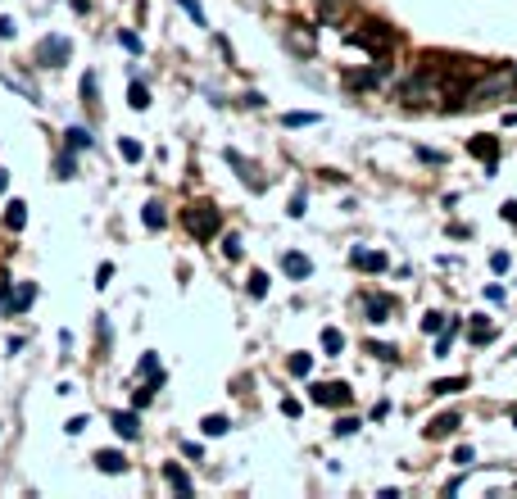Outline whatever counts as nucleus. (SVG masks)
I'll return each instance as SVG.
<instances>
[{
    "label": "nucleus",
    "mask_w": 517,
    "mask_h": 499,
    "mask_svg": "<svg viewBox=\"0 0 517 499\" xmlns=\"http://www.w3.org/2000/svg\"><path fill=\"white\" fill-rule=\"evenodd\" d=\"M291 372H295V377H309V372H313V358H309V354H291Z\"/></svg>",
    "instance_id": "nucleus-28"
},
{
    "label": "nucleus",
    "mask_w": 517,
    "mask_h": 499,
    "mask_svg": "<svg viewBox=\"0 0 517 499\" xmlns=\"http://www.w3.org/2000/svg\"><path fill=\"white\" fill-rule=\"evenodd\" d=\"M109 277H114V263H100V272H96V286H109Z\"/></svg>",
    "instance_id": "nucleus-39"
},
{
    "label": "nucleus",
    "mask_w": 517,
    "mask_h": 499,
    "mask_svg": "<svg viewBox=\"0 0 517 499\" xmlns=\"http://www.w3.org/2000/svg\"><path fill=\"white\" fill-rule=\"evenodd\" d=\"M23 223H28V205H23V200H10V205H5V227L23 232Z\"/></svg>",
    "instance_id": "nucleus-12"
},
{
    "label": "nucleus",
    "mask_w": 517,
    "mask_h": 499,
    "mask_svg": "<svg viewBox=\"0 0 517 499\" xmlns=\"http://www.w3.org/2000/svg\"><path fill=\"white\" fill-rule=\"evenodd\" d=\"M163 477H168V486H177L182 495H191V477H186V472H182L177 463H168V467H163Z\"/></svg>",
    "instance_id": "nucleus-16"
},
{
    "label": "nucleus",
    "mask_w": 517,
    "mask_h": 499,
    "mask_svg": "<svg viewBox=\"0 0 517 499\" xmlns=\"http://www.w3.org/2000/svg\"><path fill=\"white\" fill-rule=\"evenodd\" d=\"M318 114H286V128H313Z\"/></svg>",
    "instance_id": "nucleus-31"
},
{
    "label": "nucleus",
    "mask_w": 517,
    "mask_h": 499,
    "mask_svg": "<svg viewBox=\"0 0 517 499\" xmlns=\"http://www.w3.org/2000/svg\"><path fill=\"white\" fill-rule=\"evenodd\" d=\"M5 191H10V173H5V168H0V196H5Z\"/></svg>",
    "instance_id": "nucleus-47"
},
{
    "label": "nucleus",
    "mask_w": 517,
    "mask_h": 499,
    "mask_svg": "<svg viewBox=\"0 0 517 499\" xmlns=\"http://www.w3.org/2000/svg\"><path fill=\"white\" fill-rule=\"evenodd\" d=\"M68 54H73V45H68V37H41L37 41V64L41 68H59V64H68Z\"/></svg>",
    "instance_id": "nucleus-4"
},
{
    "label": "nucleus",
    "mask_w": 517,
    "mask_h": 499,
    "mask_svg": "<svg viewBox=\"0 0 517 499\" xmlns=\"http://www.w3.org/2000/svg\"><path fill=\"white\" fill-rule=\"evenodd\" d=\"M119 154H123L128 163H141V154H145V150H141V145L132 141V136H123V141H119Z\"/></svg>",
    "instance_id": "nucleus-23"
},
{
    "label": "nucleus",
    "mask_w": 517,
    "mask_h": 499,
    "mask_svg": "<svg viewBox=\"0 0 517 499\" xmlns=\"http://www.w3.org/2000/svg\"><path fill=\"white\" fill-rule=\"evenodd\" d=\"M177 5H182V10H186V14H191V19H195V23H205V10H200V5H195V0H177Z\"/></svg>",
    "instance_id": "nucleus-38"
},
{
    "label": "nucleus",
    "mask_w": 517,
    "mask_h": 499,
    "mask_svg": "<svg viewBox=\"0 0 517 499\" xmlns=\"http://www.w3.org/2000/svg\"><path fill=\"white\" fill-rule=\"evenodd\" d=\"M141 218H145V227H150V232H163V227H168L163 205H145V209H141Z\"/></svg>",
    "instance_id": "nucleus-13"
},
{
    "label": "nucleus",
    "mask_w": 517,
    "mask_h": 499,
    "mask_svg": "<svg viewBox=\"0 0 517 499\" xmlns=\"http://www.w3.org/2000/svg\"><path fill=\"white\" fill-rule=\"evenodd\" d=\"M200 431H205V436H227V431H232V422H227L223 413H209L205 422H200Z\"/></svg>",
    "instance_id": "nucleus-15"
},
{
    "label": "nucleus",
    "mask_w": 517,
    "mask_h": 499,
    "mask_svg": "<svg viewBox=\"0 0 517 499\" xmlns=\"http://www.w3.org/2000/svg\"><path fill=\"white\" fill-rule=\"evenodd\" d=\"M349 41L363 45V50H372V54H386L390 50V32L381 28V23H367L363 32H349Z\"/></svg>",
    "instance_id": "nucleus-6"
},
{
    "label": "nucleus",
    "mask_w": 517,
    "mask_h": 499,
    "mask_svg": "<svg viewBox=\"0 0 517 499\" xmlns=\"http://www.w3.org/2000/svg\"><path fill=\"white\" fill-rule=\"evenodd\" d=\"M349 263H354V268H363V272H381V268H386V254H377V250H354V254H349Z\"/></svg>",
    "instance_id": "nucleus-9"
},
{
    "label": "nucleus",
    "mask_w": 517,
    "mask_h": 499,
    "mask_svg": "<svg viewBox=\"0 0 517 499\" xmlns=\"http://www.w3.org/2000/svg\"><path fill=\"white\" fill-rule=\"evenodd\" d=\"M304 205H309V200H304V191H295V196H291V209H286V214H291V218H304Z\"/></svg>",
    "instance_id": "nucleus-36"
},
{
    "label": "nucleus",
    "mask_w": 517,
    "mask_h": 499,
    "mask_svg": "<svg viewBox=\"0 0 517 499\" xmlns=\"http://www.w3.org/2000/svg\"><path fill=\"white\" fill-rule=\"evenodd\" d=\"M454 336H458V323H449V332H440V340H436V354H449Z\"/></svg>",
    "instance_id": "nucleus-30"
},
{
    "label": "nucleus",
    "mask_w": 517,
    "mask_h": 499,
    "mask_svg": "<svg viewBox=\"0 0 517 499\" xmlns=\"http://www.w3.org/2000/svg\"><path fill=\"white\" fill-rule=\"evenodd\" d=\"M517 87V73H508V68H499V73L481 77L476 87H467V100L463 105H485V100H508Z\"/></svg>",
    "instance_id": "nucleus-1"
},
{
    "label": "nucleus",
    "mask_w": 517,
    "mask_h": 499,
    "mask_svg": "<svg viewBox=\"0 0 517 499\" xmlns=\"http://www.w3.org/2000/svg\"><path fill=\"white\" fill-rule=\"evenodd\" d=\"M418 159H422V163H445V154H436V150H418Z\"/></svg>",
    "instance_id": "nucleus-45"
},
{
    "label": "nucleus",
    "mask_w": 517,
    "mask_h": 499,
    "mask_svg": "<svg viewBox=\"0 0 517 499\" xmlns=\"http://www.w3.org/2000/svg\"><path fill=\"white\" fill-rule=\"evenodd\" d=\"M358 431V418H341V422H336V436H354Z\"/></svg>",
    "instance_id": "nucleus-37"
},
{
    "label": "nucleus",
    "mask_w": 517,
    "mask_h": 499,
    "mask_svg": "<svg viewBox=\"0 0 517 499\" xmlns=\"http://www.w3.org/2000/svg\"><path fill=\"white\" fill-rule=\"evenodd\" d=\"M349 400H354V395H349V386H345V381H318V386H313V404H327V409H345Z\"/></svg>",
    "instance_id": "nucleus-5"
},
{
    "label": "nucleus",
    "mask_w": 517,
    "mask_h": 499,
    "mask_svg": "<svg viewBox=\"0 0 517 499\" xmlns=\"http://www.w3.org/2000/svg\"><path fill=\"white\" fill-rule=\"evenodd\" d=\"M367 349H372V354H377V358H386V363H390V358H395V349H390V345H377V340H372V345H367Z\"/></svg>",
    "instance_id": "nucleus-40"
},
{
    "label": "nucleus",
    "mask_w": 517,
    "mask_h": 499,
    "mask_svg": "<svg viewBox=\"0 0 517 499\" xmlns=\"http://www.w3.org/2000/svg\"><path fill=\"white\" fill-rule=\"evenodd\" d=\"M454 427H458V418H454V413H440V418L427 427V436H431V440H440V436H449Z\"/></svg>",
    "instance_id": "nucleus-14"
},
{
    "label": "nucleus",
    "mask_w": 517,
    "mask_h": 499,
    "mask_svg": "<svg viewBox=\"0 0 517 499\" xmlns=\"http://www.w3.org/2000/svg\"><path fill=\"white\" fill-rule=\"evenodd\" d=\"M504 218H508V223H517V205H513V200L504 205Z\"/></svg>",
    "instance_id": "nucleus-46"
},
{
    "label": "nucleus",
    "mask_w": 517,
    "mask_h": 499,
    "mask_svg": "<svg viewBox=\"0 0 517 499\" xmlns=\"http://www.w3.org/2000/svg\"><path fill=\"white\" fill-rule=\"evenodd\" d=\"M467 150H472L476 159H485V163L499 159V141H495V136H472V141H467Z\"/></svg>",
    "instance_id": "nucleus-11"
},
{
    "label": "nucleus",
    "mask_w": 517,
    "mask_h": 499,
    "mask_svg": "<svg viewBox=\"0 0 517 499\" xmlns=\"http://www.w3.org/2000/svg\"><path fill=\"white\" fill-rule=\"evenodd\" d=\"M223 254H227V259H241V236H236V232H227V236H223Z\"/></svg>",
    "instance_id": "nucleus-29"
},
{
    "label": "nucleus",
    "mask_w": 517,
    "mask_h": 499,
    "mask_svg": "<svg viewBox=\"0 0 517 499\" xmlns=\"http://www.w3.org/2000/svg\"><path fill=\"white\" fill-rule=\"evenodd\" d=\"M281 268H286V277H295V282H304V277H309V272H313V263L304 259V254H295V250H291V254H281Z\"/></svg>",
    "instance_id": "nucleus-10"
},
{
    "label": "nucleus",
    "mask_w": 517,
    "mask_h": 499,
    "mask_svg": "<svg viewBox=\"0 0 517 499\" xmlns=\"http://www.w3.org/2000/svg\"><path fill=\"white\" fill-rule=\"evenodd\" d=\"M32 300H37V286H32V282H23L19 291H14V314H19V309H28Z\"/></svg>",
    "instance_id": "nucleus-19"
},
{
    "label": "nucleus",
    "mask_w": 517,
    "mask_h": 499,
    "mask_svg": "<svg viewBox=\"0 0 517 499\" xmlns=\"http://www.w3.org/2000/svg\"><path fill=\"white\" fill-rule=\"evenodd\" d=\"M436 100H445V87L427 73H418L409 87H404V105L409 109H427V105H436Z\"/></svg>",
    "instance_id": "nucleus-2"
},
{
    "label": "nucleus",
    "mask_w": 517,
    "mask_h": 499,
    "mask_svg": "<svg viewBox=\"0 0 517 499\" xmlns=\"http://www.w3.org/2000/svg\"><path fill=\"white\" fill-rule=\"evenodd\" d=\"M182 223H186V232H191V236H200V241H214V232L223 227V218H218V209H214V205H195V209H186Z\"/></svg>",
    "instance_id": "nucleus-3"
},
{
    "label": "nucleus",
    "mask_w": 517,
    "mask_h": 499,
    "mask_svg": "<svg viewBox=\"0 0 517 499\" xmlns=\"http://www.w3.org/2000/svg\"><path fill=\"white\" fill-rule=\"evenodd\" d=\"M150 400H154V381H145V386H136V391H132V404H136V409H145Z\"/></svg>",
    "instance_id": "nucleus-26"
},
{
    "label": "nucleus",
    "mask_w": 517,
    "mask_h": 499,
    "mask_svg": "<svg viewBox=\"0 0 517 499\" xmlns=\"http://www.w3.org/2000/svg\"><path fill=\"white\" fill-rule=\"evenodd\" d=\"M281 413H286V418H300V400H281Z\"/></svg>",
    "instance_id": "nucleus-43"
},
{
    "label": "nucleus",
    "mask_w": 517,
    "mask_h": 499,
    "mask_svg": "<svg viewBox=\"0 0 517 499\" xmlns=\"http://www.w3.org/2000/svg\"><path fill=\"white\" fill-rule=\"evenodd\" d=\"M77 173V163H73V154H68V159H59V177H73Z\"/></svg>",
    "instance_id": "nucleus-42"
},
{
    "label": "nucleus",
    "mask_w": 517,
    "mask_h": 499,
    "mask_svg": "<svg viewBox=\"0 0 517 499\" xmlns=\"http://www.w3.org/2000/svg\"><path fill=\"white\" fill-rule=\"evenodd\" d=\"M323 349H327V354H341V349H345V336L336 332V327H327V332H323Z\"/></svg>",
    "instance_id": "nucleus-21"
},
{
    "label": "nucleus",
    "mask_w": 517,
    "mask_h": 499,
    "mask_svg": "<svg viewBox=\"0 0 517 499\" xmlns=\"http://www.w3.org/2000/svg\"><path fill=\"white\" fill-rule=\"evenodd\" d=\"M513 427H517V413H513Z\"/></svg>",
    "instance_id": "nucleus-48"
},
{
    "label": "nucleus",
    "mask_w": 517,
    "mask_h": 499,
    "mask_svg": "<svg viewBox=\"0 0 517 499\" xmlns=\"http://www.w3.org/2000/svg\"><path fill=\"white\" fill-rule=\"evenodd\" d=\"M463 386H467V377H449V381H436L431 395H454V391H463Z\"/></svg>",
    "instance_id": "nucleus-22"
},
{
    "label": "nucleus",
    "mask_w": 517,
    "mask_h": 499,
    "mask_svg": "<svg viewBox=\"0 0 517 499\" xmlns=\"http://www.w3.org/2000/svg\"><path fill=\"white\" fill-rule=\"evenodd\" d=\"M250 295H254V300L268 295V272H250Z\"/></svg>",
    "instance_id": "nucleus-25"
},
{
    "label": "nucleus",
    "mask_w": 517,
    "mask_h": 499,
    "mask_svg": "<svg viewBox=\"0 0 517 499\" xmlns=\"http://www.w3.org/2000/svg\"><path fill=\"white\" fill-rule=\"evenodd\" d=\"M141 372H145V381H154V386L163 381V372H159V358H154V354H141Z\"/></svg>",
    "instance_id": "nucleus-18"
},
{
    "label": "nucleus",
    "mask_w": 517,
    "mask_h": 499,
    "mask_svg": "<svg viewBox=\"0 0 517 499\" xmlns=\"http://www.w3.org/2000/svg\"><path fill=\"white\" fill-rule=\"evenodd\" d=\"M485 340H495V327L490 323H472V345H485Z\"/></svg>",
    "instance_id": "nucleus-27"
},
{
    "label": "nucleus",
    "mask_w": 517,
    "mask_h": 499,
    "mask_svg": "<svg viewBox=\"0 0 517 499\" xmlns=\"http://www.w3.org/2000/svg\"><path fill=\"white\" fill-rule=\"evenodd\" d=\"M14 32H19V23H14V19H0V37H5V41H10Z\"/></svg>",
    "instance_id": "nucleus-41"
},
{
    "label": "nucleus",
    "mask_w": 517,
    "mask_h": 499,
    "mask_svg": "<svg viewBox=\"0 0 517 499\" xmlns=\"http://www.w3.org/2000/svg\"><path fill=\"white\" fill-rule=\"evenodd\" d=\"M64 136H68V145H73V150H86V145H91V132H86V128H68Z\"/></svg>",
    "instance_id": "nucleus-24"
},
{
    "label": "nucleus",
    "mask_w": 517,
    "mask_h": 499,
    "mask_svg": "<svg viewBox=\"0 0 517 499\" xmlns=\"http://www.w3.org/2000/svg\"><path fill=\"white\" fill-rule=\"evenodd\" d=\"M82 100H86V105H96V73L82 77Z\"/></svg>",
    "instance_id": "nucleus-32"
},
{
    "label": "nucleus",
    "mask_w": 517,
    "mask_h": 499,
    "mask_svg": "<svg viewBox=\"0 0 517 499\" xmlns=\"http://www.w3.org/2000/svg\"><path fill=\"white\" fill-rule=\"evenodd\" d=\"M109 422H114V431H119L123 440H136V436H141V418H136V413H128V409H123V413H114Z\"/></svg>",
    "instance_id": "nucleus-7"
},
{
    "label": "nucleus",
    "mask_w": 517,
    "mask_h": 499,
    "mask_svg": "<svg viewBox=\"0 0 517 499\" xmlns=\"http://www.w3.org/2000/svg\"><path fill=\"white\" fill-rule=\"evenodd\" d=\"M490 268H495V272L508 268V254H504V250H499V254H490Z\"/></svg>",
    "instance_id": "nucleus-44"
},
{
    "label": "nucleus",
    "mask_w": 517,
    "mask_h": 499,
    "mask_svg": "<svg viewBox=\"0 0 517 499\" xmlns=\"http://www.w3.org/2000/svg\"><path fill=\"white\" fill-rule=\"evenodd\" d=\"M128 105H132V109H150V91L141 87V82H132V91H128Z\"/></svg>",
    "instance_id": "nucleus-20"
},
{
    "label": "nucleus",
    "mask_w": 517,
    "mask_h": 499,
    "mask_svg": "<svg viewBox=\"0 0 517 499\" xmlns=\"http://www.w3.org/2000/svg\"><path fill=\"white\" fill-rule=\"evenodd\" d=\"M96 467H100V472H109V477H119V472H128V458H123L119 449H100Z\"/></svg>",
    "instance_id": "nucleus-8"
},
{
    "label": "nucleus",
    "mask_w": 517,
    "mask_h": 499,
    "mask_svg": "<svg viewBox=\"0 0 517 499\" xmlns=\"http://www.w3.org/2000/svg\"><path fill=\"white\" fill-rule=\"evenodd\" d=\"M472 445H458V449H454V463H458V467H472Z\"/></svg>",
    "instance_id": "nucleus-35"
},
{
    "label": "nucleus",
    "mask_w": 517,
    "mask_h": 499,
    "mask_svg": "<svg viewBox=\"0 0 517 499\" xmlns=\"http://www.w3.org/2000/svg\"><path fill=\"white\" fill-rule=\"evenodd\" d=\"M0 309H5V314H14V286H10V282H0Z\"/></svg>",
    "instance_id": "nucleus-33"
},
{
    "label": "nucleus",
    "mask_w": 517,
    "mask_h": 499,
    "mask_svg": "<svg viewBox=\"0 0 517 499\" xmlns=\"http://www.w3.org/2000/svg\"><path fill=\"white\" fill-rule=\"evenodd\" d=\"M386 314H390V300L386 295H372V300H367V318H372V323H386Z\"/></svg>",
    "instance_id": "nucleus-17"
},
{
    "label": "nucleus",
    "mask_w": 517,
    "mask_h": 499,
    "mask_svg": "<svg viewBox=\"0 0 517 499\" xmlns=\"http://www.w3.org/2000/svg\"><path fill=\"white\" fill-rule=\"evenodd\" d=\"M422 332H445V314H427L422 318Z\"/></svg>",
    "instance_id": "nucleus-34"
}]
</instances>
